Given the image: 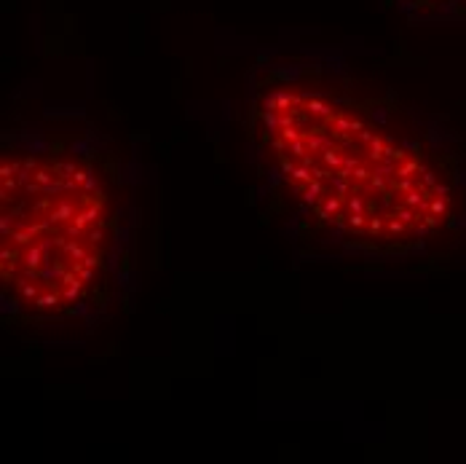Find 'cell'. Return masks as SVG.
<instances>
[{
	"label": "cell",
	"instance_id": "obj_1",
	"mask_svg": "<svg viewBox=\"0 0 466 464\" xmlns=\"http://www.w3.org/2000/svg\"><path fill=\"white\" fill-rule=\"evenodd\" d=\"M413 6H434V3H453V0H410Z\"/></svg>",
	"mask_w": 466,
	"mask_h": 464
}]
</instances>
